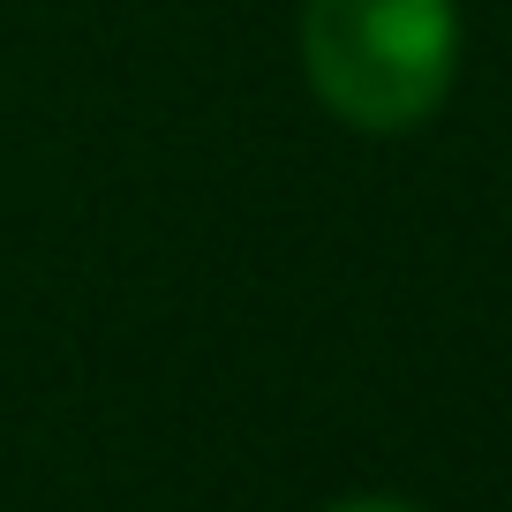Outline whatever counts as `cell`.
Returning <instances> with one entry per match:
<instances>
[{
	"instance_id": "1",
	"label": "cell",
	"mask_w": 512,
	"mask_h": 512,
	"mask_svg": "<svg viewBox=\"0 0 512 512\" xmlns=\"http://www.w3.org/2000/svg\"><path fill=\"white\" fill-rule=\"evenodd\" d=\"M294 53L332 121L407 136L452 98L460 8L452 0H302Z\"/></svg>"
},
{
	"instance_id": "2",
	"label": "cell",
	"mask_w": 512,
	"mask_h": 512,
	"mask_svg": "<svg viewBox=\"0 0 512 512\" xmlns=\"http://www.w3.org/2000/svg\"><path fill=\"white\" fill-rule=\"evenodd\" d=\"M324 512H422V505H407V497H339Z\"/></svg>"
}]
</instances>
